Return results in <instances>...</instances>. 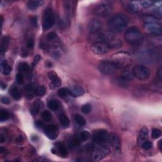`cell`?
Returning <instances> with one entry per match:
<instances>
[{"mask_svg": "<svg viewBox=\"0 0 162 162\" xmlns=\"http://www.w3.org/2000/svg\"><path fill=\"white\" fill-rule=\"evenodd\" d=\"M129 23V19L123 14L115 15L108 22V26L110 31L113 33H119L126 28Z\"/></svg>", "mask_w": 162, "mask_h": 162, "instance_id": "cell-1", "label": "cell"}, {"mask_svg": "<svg viewBox=\"0 0 162 162\" xmlns=\"http://www.w3.org/2000/svg\"><path fill=\"white\" fill-rule=\"evenodd\" d=\"M124 38L125 41L132 46L141 45L144 41L143 34L136 27H132L128 29L125 33Z\"/></svg>", "mask_w": 162, "mask_h": 162, "instance_id": "cell-2", "label": "cell"}, {"mask_svg": "<svg viewBox=\"0 0 162 162\" xmlns=\"http://www.w3.org/2000/svg\"><path fill=\"white\" fill-rule=\"evenodd\" d=\"M110 152V148L106 143H96V145L92 149V160L95 161H100L108 156Z\"/></svg>", "mask_w": 162, "mask_h": 162, "instance_id": "cell-3", "label": "cell"}, {"mask_svg": "<svg viewBox=\"0 0 162 162\" xmlns=\"http://www.w3.org/2000/svg\"><path fill=\"white\" fill-rule=\"evenodd\" d=\"M118 62L111 61H102L99 64V70L105 75H110L115 73L120 68Z\"/></svg>", "mask_w": 162, "mask_h": 162, "instance_id": "cell-4", "label": "cell"}, {"mask_svg": "<svg viewBox=\"0 0 162 162\" xmlns=\"http://www.w3.org/2000/svg\"><path fill=\"white\" fill-rule=\"evenodd\" d=\"M55 15L52 10L48 8L44 10L42 15V29L47 31L53 27L55 24Z\"/></svg>", "mask_w": 162, "mask_h": 162, "instance_id": "cell-5", "label": "cell"}, {"mask_svg": "<svg viewBox=\"0 0 162 162\" xmlns=\"http://www.w3.org/2000/svg\"><path fill=\"white\" fill-rule=\"evenodd\" d=\"M114 39V33L110 31H100L91 34V39L96 42H109Z\"/></svg>", "mask_w": 162, "mask_h": 162, "instance_id": "cell-6", "label": "cell"}, {"mask_svg": "<svg viewBox=\"0 0 162 162\" xmlns=\"http://www.w3.org/2000/svg\"><path fill=\"white\" fill-rule=\"evenodd\" d=\"M134 77L140 81H146L150 77V70L144 65H137L133 68Z\"/></svg>", "mask_w": 162, "mask_h": 162, "instance_id": "cell-7", "label": "cell"}, {"mask_svg": "<svg viewBox=\"0 0 162 162\" xmlns=\"http://www.w3.org/2000/svg\"><path fill=\"white\" fill-rule=\"evenodd\" d=\"M113 8L108 3H101L98 5L94 9V14L99 16H107L110 15Z\"/></svg>", "mask_w": 162, "mask_h": 162, "instance_id": "cell-8", "label": "cell"}, {"mask_svg": "<svg viewBox=\"0 0 162 162\" xmlns=\"http://www.w3.org/2000/svg\"><path fill=\"white\" fill-rule=\"evenodd\" d=\"M108 42H95L92 46L91 50L95 55H104L107 53L111 49Z\"/></svg>", "mask_w": 162, "mask_h": 162, "instance_id": "cell-9", "label": "cell"}, {"mask_svg": "<svg viewBox=\"0 0 162 162\" xmlns=\"http://www.w3.org/2000/svg\"><path fill=\"white\" fill-rule=\"evenodd\" d=\"M108 135L107 131L104 129H98L95 131L92 135V139L95 143H106L108 141Z\"/></svg>", "mask_w": 162, "mask_h": 162, "instance_id": "cell-10", "label": "cell"}, {"mask_svg": "<svg viewBox=\"0 0 162 162\" xmlns=\"http://www.w3.org/2000/svg\"><path fill=\"white\" fill-rule=\"evenodd\" d=\"M44 134L49 139L53 140L57 139L59 134L58 129L54 125H48L44 128Z\"/></svg>", "mask_w": 162, "mask_h": 162, "instance_id": "cell-11", "label": "cell"}, {"mask_svg": "<svg viewBox=\"0 0 162 162\" xmlns=\"http://www.w3.org/2000/svg\"><path fill=\"white\" fill-rule=\"evenodd\" d=\"M122 3L126 11L131 14H137L139 11V4L137 1H125Z\"/></svg>", "mask_w": 162, "mask_h": 162, "instance_id": "cell-12", "label": "cell"}, {"mask_svg": "<svg viewBox=\"0 0 162 162\" xmlns=\"http://www.w3.org/2000/svg\"><path fill=\"white\" fill-rule=\"evenodd\" d=\"M108 141L110 143V146L113 148L115 150L118 151L120 150L121 143L120 139L118 135L115 133H110L108 135Z\"/></svg>", "mask_w": 162, "mask_h": 162, "instance_id": "cell-13", "label": "cell"}, {"mask_svg": "<svg viewBox=\"0 0 162 162\" xmlns=\"http://www.w3.org/2000/svg\"><path fill=\"white\" fill-rule=\"evenodd\" d=\"M145 28L153 36H161V27L158 23H149L145 24Z\"/></svg>", "mask_w": 162, "mask_h": 162, "instance_id": "cell-14", "label": "cell"}, {"mask_svg": "<svg viewBox=\"0 0 162 162\" xmlns=\"http://www.w3.org/2000/svg\"><path fill=\"white\" fill-rule=\"evenodd\" d=\"M101 26V23L98 19H91L88 24V31L91 34H94L95 33L100 31Z\"/></svg>", "mask_w": 162, "mask_h": 162, "instance_id": "cell-15", "label": "cell"}, {"mask_svg": "<svg viewBox=\"0 0 162 162\" xmlns=\"http://www.w3.org/2000/svg\"><path fill=\"white\" fill-rule=\"evenodd\" d=\"M121 77L124 81H131L134 78L133 68L131 67H127L125 68L121 74Z\"/></svg>", "mask_w": 162, "mask_h": 162, "instance_id": "cell-16", "label": "cell"}, {"mask_svg": "<svg viewBox=\"0 0 162 162\" xmlns=\"http://www.w3.org/2000/svg\"><path fill=\"white\" fill-rule=\"evenodd\" d=\"M64 8L65 13L68 16H71L74 14L75 9V2L73 1H64Z\"/></svg>", "mask_w": 162, "mask_h": 162, "instance_id": "cell-17", "label": "cell"}, {"mask_svg": "<svg viewBox=\"0 0 162 162\" xmlns=\"http://www.w3.org/2000/svg\"><path fill=\"white\" fill-rule=\"evenodd\" d=\"M48 77L52 81V85L55 87H58L62 84L61 79L59 78L58 75L53 72H50L48 73Z\"/></svg>", "mask_w": 162, "mask_h": 162, "instance_id": "cell-18", "label": "cell"}, {"mask_svg": "<svg viewBox=\"0 0 162 162\" xmlns=\"http://www.w3.org/2000/svg\"><path fill=\"white\" fill-rule=\"evenodd\" d=\"M70 91V95L74 97H77L82 96L84 93V89L81 87L79 86V85H75L73 88H72Z\"/></svg>", "mask_w": 162, "mask_h": 162, "instance_id": "cell-19", "label": "cell"}, {"mask_svg": "<svg viewBox=\"0 0 162 162\" xmlns=\"http://www.w3.org/2000/svg\"><path fill=\"white\" fill-rule=\"evenodd\" d=\"M148 135V130L146 127L142 128L140 131L139 136V142L140 144L141 145L144 141H147Z\"/></svg>", "mask_w": 162, "mask_h": 162, "instance_id": "cell-20", "label": "cell"}, {"mask_svg": "<svg viewBox=\"0 0 162 162\" xmlns=\"http://www.w3.org/2000/svg\"><path fill=\"white\" fill-rule=\"evenodd\" d=\"M44 1H38V0H34V1H30L27 3L28 8L31 10H34L37 9L39 6L43 4Z\"/></svg>", "mask_w": 162, "mask_h": 162, "instance_id": "cell-21", "label": "cell"}, {"mask_svg": "<svg viewBox=\"0 0 162 162\" xmlns=\"http://www.w3.org/2000/svg\"><path fill=\"white\" fill-rule=\"evenodd\" d=\"M57 148L59 155H60L61 157H62L63 158H66L68 156L67 150L64 144L61 143L57 144Z\"/></svg>", "mask_w": 162, "mask_h": 162, "instance_id": "cell-22", "label": "cell"}, {"mask_svg": "<svg viewBox=\"0 0 162 162\" xmlns=\"http://www.w3.org/2000/svg\"><path fill=\"white\" fill-rule=\"evenodd\" d=\"M10 93L11 94L13 98L15 100H19L21 98V91H20L18 87L15 86L12 87V89L10 90Z\"/></svg>", "mask_w": 162, "mask_h": 162, "instance_id": "cell-23", "label": "cell"}, {"mask_svg": "<svg viewBox=\"0 0 162 162\" xmlns=\"http://www.w3.org/2000/svg\"><path fill=\"white\" fill-rule=\"evenodd\" d=\"M1 68L3 74L4 75H9L11 73L12 70V68L11 66H10L8 64H7L6 61L1 62Z\"/></svg>", "mask_w": 162, "mask_h": 162, "instance_id": "cell-24", "label": "cell"}, {"mask_svg": "<svg viewBox=\"0 0 162 162\" xmlns=\"http://www.w3.org/2000/svg\"><path fill=\"white\" fill-rule=\"evenodd\" d=\"M9 44V39L7 37H3L1 41V53L3 54L8 48Z\"/></svg>", "mask_w": 162, "mask_h": 162, "instance_id": "cell-25", "label": "cell"}, {"mask_svg": "<svg viewBox=\"0 0 162 162\" xmlns=\"http://www.w3.org/2000/svg\"><path fill=\"white\" fill-rule=\"evenodd\" d=\"M58 96L62 98H65L67 97L68 96L70 95V91L68 88L62 87L58 91Z\"/></svg>", "mask_w": 162, "mask_h": 162, "instance_id": "cell-26", "label": "cell"}, {"mask_svg": "<svg viewBox=\"0 0 162 162\" xmlns=\"http://www.w3.org/2000/svg\"><path fill=\"white\" fill-rule=\"evenodd\" d=\"M48 107L51 110H57L59 107V103L57 100H51L48 101Z\"/></svg>", "mask_w": 162, "mask_h": 162, "instance_id": "cell-27", "label": "cell"}, {"mask_svg": "<svg viewBox=\"0 0 162 162\" xmlns=\"http://www.w3.org/2000/svg\"><path fill=\"white\" fill-rule=\"evenodd\" d=\"M59 121L60 122L62 126L64 127H68L69 124H70V120H69L68 118L67 115L65 114H62L59 117Z\"/></svg>", "mask_w": 162, "mask_h": 162, "instance_id": "cell-28", "label": "cell"}, {"mask_svg": "<svg viewBox=\"0 0 162 162\" xmlns=\"http://www.w3.org/2000/svg\"><path fill=\"white\" fill-rule=\"evenodd\" d=\"M109 44H110L111 48H120L122 46V42L119 40V39H113L112 40L108 42Z\"/></svg>", "mask_w": 162, "mask_h": 162, "instance_id": "cell-29", "label": "cell"}, {"mask_svg": "<svg viewBox=\"0 0 162 162\" xmlns=\"http://www.w3.org/2000/svg\"><path fill=\"white\" fill-rule=\"evenodd\" d=\"M10 118L9 112L5 109H1L0 111V120L1 122L5 121Z\"/></svg>", "mask_w": 162, "mask_h": 162, "instance_id": "cell-30", "label": "cell"}, {"mask_svg": "<svg viewBox=\"0 0 162 162\" xmlns=\"http://www.w3.org/2000/svg\"><path fill=\"white\" fill-rule=\"evenodd\" d=\"M34 94L39 96H42L46 93V89L44 86H38L34 89Z\"/></svg>", "mask_w": 162, "mask_h": 162, "instance_id": "cell-31", "label": "cell"}, {"mask_svg": "<svg viewBox=\"0 0 162 162\" xmlns=\"http://www.w3.org/2000/svg\"><path fill=\"white\" fill-rule=\"evenodd\" d=\"M75 120L79 125H81V126H84L86 124V121H85V118L80 115L77 114L75 115Z\"/></svg>", "mask_w": 162, "mask_h": 162, "instance_id": "cell-32", "label": "cell"}, {"mask_svg": "<svg viewBox=\"0 0 162 162\" xmlns=\"http://www.w3.org/2000/svg\"><path fill=\"white\" fill-rule=\"evenodd\" d=\"M144 21L146 22V24L149 23H157V18L154 17L153 15H145L143 17Z\"/></svg>", "mask_w": 162, "mask_h": 162, "instance_id": "cell-33", "label": "cell"}, {"mask_svg": "<svg viewBox=\"0 0 162 162\" xmlns=\"http://www.w3.org/2000/svg\"><path fill=\"white\" fill-rule=\"evenodd\" d=\"M41 116H42V118H43V120L45 122H47L51 121V118H52L51 113L48 110H45L44 111H42Z\"/></svg>", "mask_w": 162, "mask_h": 162, "instance_id": "cell-34", "label": "cell"}, {"mask_svg": "<svg viewBox=\"0 0 162 162\" xmlns=\"http://www.w3.org/2000/svg\"><path fill=\"white\" fill-rule=\"evenodd\" d=\"M91 134L88 131H83L80 134V139L82 141H86L91 138Z\"/></svg>", "mask_w": 162, "mask_h": 162, "instance_id": "cell-35", "label": "cell"}, {"mask_svg": "<svg viewBox=\"0 0 162 162\" xmlns=\"http://www.w3.org/2000/svg\"><path fill=\"white\" fill-rule=\"evenodd\" d=\"M33 107L39 111L44 107V103L40 100H36L33 103Z\"/></svg>", "mask_w": 162, "mask_h": 162, "instance_id": "cell-36", "label": "cell"}, {"mask_svg": "<svg viewBox=\"0 0 162 162\" xmlns=\"http://www.w3.org/2000/svg\"><path fill=\"white\" fill-rule=\"evenodd\" d=\"M29 65L27 64V63L23 62L21 64H19L18 66V70L23 72H26L29 71Z\"/></svg>", "mask_w": 162, "mask_h": 162, "instance_id": "cell-37", "label": "cell"}, {"mask_svg": "<svg viewBox=\"0 0 162 162\" xmlns=\"http://www.w3.org/2000/svg\"><path fill=\"white\" fill-rule=\"evenodd\" d=\"M151 135H152V137L153 139H158L161 135V132L160 129H158L154 128L152 129Z\"/></svg>", "mask_w": 162, "mask_h": 162, "instance_id": "cell-38", "label": "cell"}, {"mask_svg": "<svg viewBox=\"0 0 162 162\" xmlns=\"http://www.w3.org/2000/svg\"><path fill=\"white\" fill-rule=\"evenodd\" d=\"M139 3L143 8H148L153 5L154 2L153 1H149V0H143V1H141Z\"/></svg>", "mask_w": 162, "mask_h": 162, "instance_id": "cell-39", "label": "cell"}, {"mask_svg": "<svg viewBox=\"0 0 162 162\" xmlns=\"http://www.w3.org/2000/svg\"><path fill=\"white\" fill-rule=\"evenodd\" d=\"M82 112L84 114H88L90 113V111L91 110V106L90 104H85L84 105L82 106V107L81 108Z\"/></svg>", "mask_w": 162, "mask_h": 162, "instance_id": "cell-40", "label": "cell"}, {"mask_svg": "<svg viewBox=\"0 0 162 162\" xmlns=\"http://www.w3.org/2000/svg\"><path fill=\"white\" fill-rule=\"evenodd\" d=\"M152 146H153V144H152L150 141H144V143L141 144V147L145 150H150V149L152 148Z\"/></svg>", "mask_w": 162, "mask_h": 162, "instance_id": "cell-41", "label": "cell"}, {"mask_svg": "<svg viewBox=\"0 0 162 162\" xmlns=\"http://www.w3.org/2000/svg\"><path fill=\"white\" fill-rule=\"evenodd\" d=\"M16 81L19 84H22L24 83V76L21 73H18L16 74Z\"/></svg>", "mask_w": 162, "mask_h": 162, "instance_id": "cell-42", "label": "cell"}, {"mask_svg": "<svg viewBox=\"0 0 162 162\" xmlns=\"http://www.w3.org/2000/svg\"><path fill=\"white\" fill-rule=\"evenodd\" d=\"M57 38V34L55 32H49L47 35V39L48 41H53Z\"/></svg>", "mask_w": 162, "mask_h": 162, "instance_id": "cell-43", "label": "cell"}, {"mask_svg": "<svg viewBox=\"0 0 162 162\" xmlns=\"http://www.w3.org/2000/svg\"><path fill=\"white\" fill-rule=\"evenodd\" d=\"M41 59V56L40 55H36L34 58V59H33V62H32V67H34V66H36V65H37L38 63L39 62V61H40V59Z\"/></svg>", "mask_w": 162, "mask_h": 162, "instance_id": "cell-44", "label": "cell"}, {"mask_svg": "<svg viewBox=\"0 0 162 162\" xmlns=\"http://www.w3.org/2000/svg\"><path fill=\"white\" fill-rule=\"evenodd\" d=\"M27 47L29 48H33L34 46V41L32 38H30L27 41Z\"/></svg>", "mask_w": 162, "mask_h": 162, "instance_id": "cell-45", "label": "cell"}, {"mask_svg": "<svg viewBox=\"0 0 162 162\" xmlns=\"http://www.w3.org/2000/svg\"><path fill=\"white\" fill-rule=\"evenodd\" d=\"M1 101L2 103L6 104V105L10 104V99L7 97H6V96L2 97L1 99Z\"/></svg>", "mask_w": 162, "mask_h": 162, "instance_id": "cell-46", "label": "cell"}, {"mask_svg": "<svg viewBox=\"0 0 162 162\" xmlns=\"http://www.w3.org/2000/svg\"><path fill=\"white\" fill-rule=\"evenodd\" d=\"M157 77L158 78V79L161 81L162 79V68H161V67H160L158 70L157 73Z\"/></svg>", "mask_w": 162, "mask_h": 162, "instance_id": "cell-47", "label": "cell"}, {"mask_svg": "<svg viewBox=\"0 0 162 162\" xmlns=\"http://www.w3.org/2000/svg\"><path fill=\"white\" fill-rule=\"evenodd\" d=\"M35 124L38 128H42L44 127V123L43 122H42L41 121H39V120L36 121Z\"/></svg>", "mask_w": 162, "mask_h": 162, "instance_id": "cell-48", "label": "cell"}, {"mask_svg": "<svg viewBox=\"0 0 162 162\" xmlns=\"http://www.w3.org/2000/svg\"><path fill=\"white\" fill-rule=\"evenodd\" d=\"M31 22L33 24H34L35 26H36L37 25V17L36 16H34V17L31 18Z\"/></svg>", "mask_w": 162, "mask_h": 162, "instance_id": "cell-49", "label": "cell"}, {"mask_svg": "<svg viewBox=\"0 0 162 162\" xmlns=\"http://www.w3.org/2000/svg\"><path fill=\"white\" fill-rule=\"evenodd\" d=\"M0 142H1V143H3L5 142V135H3L2 134L0 135Z\"/></svg>", "mask_w": 162, "mask_h": 162, "instance_id": "cell-50", "label": "cell"}, {"mask_svg": "<svg viewBox=\"0 0 162 162\" xmlns=\"http://www.w3.org/2000/svg\"><path fill=\"white\" fill-rule=\"evenodd\" d=\"M162 140H160L159 141V143H158V147L160 148V150L161 151H162Z\"/></svg>", "mask_w": 162, "mask_h": 162, "instance_id": "cell-51", "label": "cell"}, {"mask_svg": "<svg viewBox=\"0 0 162 162\" xmlns=\"http://www.w3.org/2000/svg\"><path fill=\"white\" fill-rule=\"evenodd\" d=\"M6 85L5 84H3V82H1V88L3 89H6Z\"/></svg>", "mask_w": 162, "mask_h": 162, "instance_id": "cell-52", "label": "cell"}, {"mask_svg": "<svg viewBox=\"0 0 162 162\" xmlns=\"http://www.w3.org/2000/svg\"><path fill=\"white\" fill-rule=\"evenodd\" d=\"M4 151H5V149L3 148V147L0 148V152H1V153H3Z\"/></svg>", "mask_w": 162, "mask_h": 162, "instance_id": "cell-53", "label": "cell"}]
</instances>
